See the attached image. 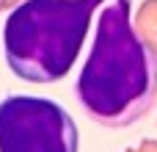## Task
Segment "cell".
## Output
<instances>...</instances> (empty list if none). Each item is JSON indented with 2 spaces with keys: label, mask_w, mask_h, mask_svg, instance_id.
<instances>
[{
  "label": "cell",
  "mask_w": 157,
  "mask_h": 152,
  "mask_svg": "<svg viewBox=\"0 0 157 152\" xmlns=\"http://www.w3.org/2000/svg\"><path fill=\"white\" fill-rule=\"evenodd\" d=\"M75 94L102 127H130L152 108L157 94V55L132 28L130 0L99 11L91 53L77 75Z\"/></svg>",
  "instance_id": "obj_1"
},
{
  "label": "cell",
  "mask_w": 157,
  "mask_h": 152,
  "mask_svg": "<svg viewBox=\"0 0 157 152\" xmlns=\"http://www.w3.org/2000/svg\"><path fill=\"white\" fill-rule=\"evenodd\" d=\"M72 114L47 97L11 94L0 100V152H77Z\"/></svg>",
  "instance_id": "obj_3"
},
{
  "label": "cell",
  "mask_w": 157,
  "mask_h": 152,
  "mask_svg": "<svg viewBox=\"0 0 157 152\" xmlns=\"http://www.w3.org/2000/svg\"><path fill=\"white\" fill-rule=\"evenodd\" d=\"M105 0H22L6 17L8 69L28 83H55L77 61L91 17Z\"/></svg>",
  "instance_id": "obj_2"
}]
</instances>
